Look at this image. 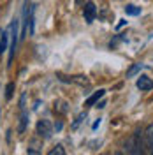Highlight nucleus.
I'll return each instance as SVG.
<instances>
[{"instance_id":"1","label":"nucleus","mask_w":153,"mask_h":155,"mask_svg":"<svg viewBox=\"0 0 153 155\" xmlns=\"http://www.w3.org/2000/svg\"><path fill=\"white\" fill-rule=\"evenodd\" d=\"M125 152L130 155H141L144 153V130H135L134 134H130V137L125 143Z\"/></svg>"},{"instance_id":"2","label":"nucleus","mask_w":153,"mask_h":155,"mask_svg":"<svg viewBox=\"0 0 153 155\" xmlns=\"http://www.w3.org/2000/svg\"><path fill=\"white\" fill-rule=\"evenodd\" d=\"M9 37H11V46H9V64L14 58V53H16V44H18V19L12 21L9 28Z\"/></svg>"},{"instance_id":"3","label":"nucleus","mask_w":153,"mask_h":155,"mask_svg":"<svg viewBox=\"0 0 153 155\" xmlns=\"http://www.w3.org/2000/svg\"><path fill=\"white\" fill-rule=\"evenodd\" d=\"M35 130H37V136L39 137H42V139H49L51 136H53V125H51V122L49 120H39L37 125H35Z\"/></svg>"},{"instance_id":"4","label":"nucleus","mask_w":153,"mask_h":155,"mask_svg":"<svg viewBox=\"0 0 153 155\" xmlns=\"http://www.w3.org/2000/svg\"><path fill=\"white\" fill-rule=\"evenodd\" d=\"M83 16H85V21L86 23H93L95 21V16H97V7L93 2H86L85 7H83Z\"/></svg>"},{"instance_id":"5","label":"nucleus","mask_w":153,"mask_h":155,"mask_svg":"<svg viewBox=\"0 0 153 155\" xmlns=\"http://www.w3.org/2000/svg\"><path fill=\"white\" fill-rule=\"evenodd\" d=\"M58 78L65 83H76V85H81V87H88L90 81L86 76H63V74H58Z\"/></svg>"},{"instance_id":"6","label":"nucleus","mask_w":153,"mask_h":155,"mask_svg":"<svg viewBox=\"0 0 153 155\" xmlns=\"http://www.w3.org/2000/svg\"><path fill=\"white\" fill-rule=\"evenodd\" d=\"M144 148H148L146 152L153 155V124L144 129Z\"/></svg>"},{"instance_id":"7","label":"nucleus","mask_w":153,"mask_h":155,"mask_svg":"<svg viewBox=\"0 0 153 155\" xmlns=\"http://www.w3.org/2000/svg\"><path fill=\"white\" fill-rule=\"evenodd\" d=\"M135 87L139 88V90H143V92H148V90L153 88V79L148 76H144V74H141V76L137 78V81H135Z\"/></svg>"},{"instance_id":"8","label":"nucleus","mask_w":153,"mask_h":155,"mask_svg":"<svg viewBox=\"0 0 153 155\" xmlns=\"http://www.w3.org/2000/svg\"><path fill=\"white\" fill-rule=\"evenodd\" d=\"M104 94H106V90H99V92H95L93 95H90L88 99H86V102H85V106H95L97 102L104 97Z\"/></svg>"},{"instance_id":"9","label":"nucleus","mask_w":153,"mask_h":155,"mask_svg":"<svg viewBox=\"0 0 153 155\" xmlns=\"http://www.w3.org/2000/svg\"><path fill=\"white\" fill-rule=\"evenodd\" d=\"M27 124H28V113H27V109H21V116H19V125H18V132H25V129H27Z\"/></svg>"},{"instance_id":"10","label":"nucleus","mask_w":153,"mask_h":155,"mask_svg":"<svg viewBox=\"0 0 153 155\" xmlns=\"http://www.w3.org/2000/svg\"><path fill=\"white\" fill-rule=\"evenodd\" d=\"M7 42H9V28H5L2 32V37H0V55L7 49Z\"/></svg>"},{"instance_id":"11","label":"nucleus","mask_w":153,"mask_h":155,"mask_svg":"<svg viewBox=\"0 0 153 155\" xmlns=\"http://www.w3.org/2000/svg\"><path fill=\"white\" fill-rule=\"evenodd\" d=\"M141 69H143V64H134L132 67L127 71V78H134L137 72H141Z\"/></svg>"},{"instance_id":"12","label":"nucleus","mask_w":153,"mask_h":155,"mask_svg":"<svg viewBox=\"0 0 153 155\" xmlns=\"http://www.w3.org/2000/svg\"><path fill=\"white\" fill-rule=\"evenodd\" d=\"M125 12L129 14V16H137V14H141V7H137V5H127L125 7Z\"/></svg>"},{"instance_id":"13","label":"nucleus","mask_w":153,"mask_h":155,"mask_svg":"<svg viewBox=\"0 0 153 155\" xmlns=\"http://www.w3.org/2000/svg\"><path fill=\"white\" fill-rule=\"evenodd\" d=\"M48 153L49 155H65V150H63V146L62 145H57L53 150H49Z\"/></svg>"},{"instance_id":"14","label":"nucleus","mask_w":153,"mask_h":155,"mask_svg":"<svg viewBox=\"0 0 153 155\" xmlns=\"http://www.w3.org/2000/svg\"><path fill=\"white\" fill-rule=\"evenodd\" d=\"M12 92H14V83H9V85L5 87V99H7V101H11Z\"/></svg>"},{"instance_id":"15","label":"nucleus","mask_w":153,"mask_h":155,"mask_svg":"<svg viewBox=\"0 0 153 155\" xmlns=\"http://www.w3.org/2000/svg\"><path fill=\"white\" fill-rule=\"evenodd\" d=\"M85 118H86V113H81V115L77 116V120L74 122V124H72V129H77V127H79V124H81Z\"/></svg>"},{"instance_id":"16","label":"nucleus","mask_w":153,"mask_h":155,"mask_svg":"<svg viewBox=\"0 0 153 155\" xmlns=\"http://www.w3.org/2000/svg\"><path fill=\"white\" fill-rule=\"evenodd\" d=\"M27 153H28V155H37V153H39V150H34V148H28V150H27Z\"/></svg>"},{"instance_id":"17","label":"nucleus","mask_w":153,"mask_h":155,"mask_svg":"<svg viewBox=\"0 0 153 155\" xmlns=\"http://www.w3.org/2000/svg\"><path fill=\"white\" fill-rule=\"evenodd\" d=\"M95 107H99V109H102V107H106V101H100V102H97Z\"/></svg>"},{"instance_id":"18","label":"nucleus","mask_w":153,"mask_h":155,"mask_svg":"<svg viewBox=\"0 0 153 155\" xmlns=\"http://www.w3.org/2000/svg\"><path fill=\"white\" fill-rule=\"evenodd\" d=\"M125 23H127V21H125V19H122V21H120V23H118V27H116V28H122V27H123Z\"/></svg>"},{"instance_id":"19","label":"nucleus","mask_w":153,"mask_h":155,"mask_svg":"<svg viewBox=\"0 0 153 155\" xmlns=\"http://www.w3.org/2000/svg\"><path fill=\"white\" fill-rule=\"evenodd\" d=\"M99 125H100V118H99V120H97L95 124H93V130H95V129H97V127H99Z\"/></svg>"}]
</instances>
